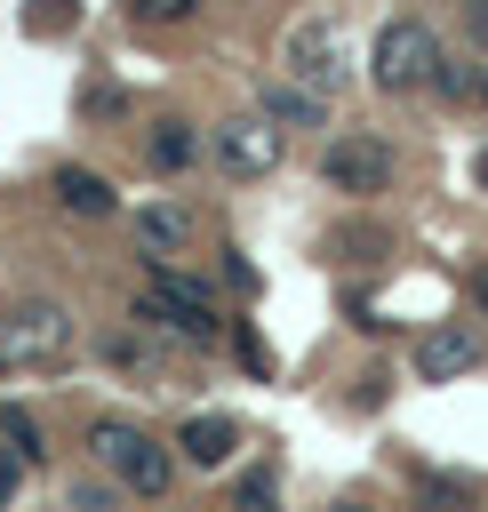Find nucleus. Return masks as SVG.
<instances>
[{
    "label": "nucleus",
    "mask_w": 488,
    "mask_h": 512,
    "mask_svg": "<svg viewBox=\"0 0 488 512\" xmlns=\"http://www.w3.org/2000/svg\"><path fill=\"white\" fill-rule=\"evenodd\" d=\"M136 320L152 336H176V344H216V296L176 272V256H144V296H136Z\"/></svg>",
    "instance_id": "f257e3e1"
},
{
    "label": "nucleus",
    "mask_w": 488,
    "mask_h": 512,
    "mask_svg": "<svg viewBox=\"0 0 488 512\" xmlns=\"http://www.w3.org/2000/svg\"><path fill=\"white\" fill-rule=\"evenodd\" d=\"M280 64H288V88H304L320 104L352 88V48H344V24L336 16H296L288 40H280Z\"/></svg>",
    "instance_id": "f03ea898"
},
{
    "label": "nucleus",
    "mask_w": 488,
    "mask_h": 512,
    "mask_svg": "<svg viewBox=\"0 0 488 512\" xmlns=\"http://www.w3.org/2000/svg\"><path fill=\"white\" fill-rule=\"evenodd\" d=\"M88 456H96L128 496H168V488H176V456H168L144 424H112V416H104V424L88 432Z\"/></svg>",
    "instance_id": "7ed1b4c3"
},
{
    "label": "nucleus",
    "mask_w": 488,
    "mask_h": 512,
    "mask_svg": "<svg viewBox=\"0 0 488 512\" xmlns=\"http://www.w3.org/2000/svg\"><path fill=\"white\" fill-rule=\"evenodd\" d=\"M72 352V312L56 296H24L0 312V368H48Z\"/></svg>",
    "instance_id": "20e7f679"
},
{
    "label": "nucleus",
    "mask_w": 488,
    "mask_h": 512,
    "mask_svg": "<svg viewBox=\"0 0 488 512\" xmlns=\"http://www.w3.org/2000/svg\"><path fill=\"white\" fill-rule=\"evenodd\" d=\"M432 64H440V40H432V24H416V16H392V24L376 32V48H368V80L392 88V96L424 88Z\"/></svg>",
    "instance_id": "39448f33"
},
{
    "label": "nucleus",
    "mask_w": 488,
    "mask_h": 512,
    "mask_svg": "<svg viewBox=\"0 0 488 512\" xmlns=\"http://www.w3.org/2000/svg\"><path fill=\"white\" fill-rule=\"evenodd\" d=\"M280 128L264 120V112H232L224 128H216V160H224V176H272L280 168Z\"/></svg>",
    "instance_id": "423d86ee"
},
{
    "label": "nucleus",
    "mask_w": 488,
    "mask_h": 512,
    "mask_svg": "<svg viewBox=\"0 0 488 512\" xmlns=\"http://www.w3.org/2000/svg\"><path fill=\"white\" fill-rule=\"evenodd\" d=\"M328 184H336V192H384V184H392V144H384V136H344V144H328Z\"/></svg>",
    "instance_id": "0eeeda50"
},
{
    "label": "nucleus",
    "mask_w": 488,
    "mask_h": 512,
    "mask_svg": "<svg viewBox=\"0 0 488 512\" xmlns=\"http://www.w3.org/2000/svg\"><path fill=\"white\" fill-rule=\"evenodd\" d=\"M472 368H480V336L464 320H440V328L416 336V376L424 384H448V376H472Z\"/></svg>",
    "instance_id": "6e6552de"
},
{
    "label": "nucleus",
    "mask_w": 488,
    "mask_h": 512,
    "mask_svg": "<svg viewBox=\"0 0 488 512\" xmlns=\"http://www.w3.org/2000/svg\"><path fill=\"white\" fill-rule=\"evenodd\" d=\"M128 232H136L144 256H176L192 240V208L184 200H144V208H128Z\"/></svg>",
    "instance_id": "1a4fd4ad"
},
{
    "label": "nucleus",
    "mask_w": 488,
    "mask_h": 512,
    "mask_svg": "<svg viewBox=\"0 0 488 512\" xmlns=\"http://www.w3.org/2000/svg\"><path fill=\"white\" fill-rule=\"evenodd\" d=\"M48 192H56L72 216H112V208H120V192H112L96 168H80V160H64V168L48 176Z\"/></svg>",
    "instance_id": "9d476101"
},
{
    "label": "nucleus",
    "mask_w": 488,
    "mask_h": 512,
    "mask_svg": "<svg viewBox=\"0 0 488 512\" xmlns=\"http://www.w3.org/2000/svg\"><path fill=\"white\" fill-rule=\"evenodd\" d=\"M176 448H184V464H200V472H216L232 448H240V424L232 416H192L184 432H176Z\"/></svg>",
    "instance_id": "9b49d317"
},
{
    "label": "nucleus",
    "mask_w": 488,
    "mask_h": 512,
    "mask_svg": "<svg viewBox=\"0 0 488 512\" xmlns=\"http://www.w3.org/2000/svg\"><path fill=\"white\" fill-rule=\"evenodd\" d=\"M144 160H152L160 176H168V168L184 176V168L200 160V128H192V120H152V136H144Z\"/></svg>",
    "instance_id": "f8f14e48"
},
{
    "label": "nucleus",
    "mask_w": 488,
    "mask_h": 512,
    "mask_svg": "<svg viewBox=\"0 0 488 512\" xmlns=\"http://www.w3.org/2000/svg\"><path fill=\"white\" fill-rule=\"evenodd\" d=\"M264 120L288 136V128H320V120H328V104H320V96H304V88H264Z\"/></svg>",
    "instance_id": "ddd939ff"
},
{
    "label": "nucleus",
    "mask_w": 488,
    "mask_h": 512,
    "mask_svg": "<svg viewBox=\"0 0 488 512\" xmlns=\"http://www.w3.org/2000/svg\"><path fill=\"white\" fill-rule=\"evenodd\" d=\"M0 448H16V464H40V456H48V440H40L32 408H0Z\"/></svg>",
    "instance_id": "4468645a"
},
{
    "label": "nucleus",
    "mask_w": 488,
    "mask_h": 512,
    "mask_svg": "<svg viewBox=\"0 0 488 512\" xmlns=\"http://www.w3.org/2000/svg\"><path fill=\"white\" fill-rule=\"evenodd\" d=\"M232 512H280V480H272V464H248V472H240Z\"/></svg>",
    "instance_id": "2eb2a0df"
},
{
    "label": "nucleus",
    "mask_w": 488,
    "mask_h": 512,
    "mask_svg": "<svg viewBox=\"0 0 488 512\" xmlns=\"http://www.w3.org/2000/svg\"><path fill=\"white\" fill-rule=\"evenodd\" d=\"M232 352H240V368H248L256 384H272V344L256 336V320H240V328H232Z\"/></svg>",
    "instance_id": "dca6fc26"
},
{
    "label": "nucleus",
    "mask_w": 488,
    "mask_h": 512,
    "mask_svg": "<svg viewBox=\"0 0 488 512\" xmlns=\"http://www.w3.org/2000/svg\"><path fill=\"white\" fill-rule=\"evenodd\" d=\"M72 24H80L72 0H32V8H24V32H72Z\"/></svg>",
    "instance_id": "f3484780"
},
{
    "label": "nucleus",
    "mask_w": 488,
    "mask_h": 512,
    "mask_svg": "<svg viewBox=\"0 0 488 512\" xmlns=\"http://www.w3.org/2000/svg\"><path fill=\"white\" fill-rule=\"evenodd\" d=\"M192 8H200V0H128V16H136V24H184Z\"/></svg>",
    "instance_id": "a211bd4d"
},
{
    "label": "nucleus",
    "mask_w": 488,
    "mask_h": 512,
    "mask_svg": "<svg viewBox=\"0 0 488 512\" xmlns=\"http://www.w3.org/2000/svg\"><path fill=\"white\" fill-rule=\"evenodd\" d=\"M416 512H472V496L456 488V480H424V504Z\"/></svg>",
    "instance_id": "6ab92c4d"
},
{
    "label": "nucleus",
    "mask_w": 488,
    "mask_h": 512,
    "mask_svg": "<svg viewBox=\"0 0 488 512\" xmlns=\"http://www.w3.org/2000/svg\"><path fill=\"white\" fill-rule=\"evenodd\" d=\"M16 480H24V464H16V448H0V512L16 504Z\"/></svg>",
    "instance_id": "aec40b11"
},
{
    "label": "nucleus",
    "mask_w": 488,
    "mask_h": 512,
    "mask_svg": "<svg viewBox=\"0 0 488 512\" xmlns=\"http://www.w3.org/2000/svg\"><path fill=\"white\" fill-rule=\"evenodd\" d=\"M432 88H440V96H464V64L440 56V64H432Z\"/></svg>",
    "instance_id": "412c9836"
},
{
    "label": "nucleus",
    "mask_w": 488,
    "mask_h": 512,
    "mask_svg": "<svg viewBox=\"0 0 488 512\" xmlns=\"http://www.w3.org/2000/svg\"><path fill=\"white\" fill-rule=\"evenodd\" d=\"M464 32H472V40L488 48V0H464Z\"/></svg>",
    "instance_id": "4be33fe9"
},
{
    "label": "nucleus",
    "mask_w": 488,
    "mask_h": 512,
    "mask_svg": "<svg viewBox=\"0 0 488 512\" xmlns=\"http://www.w3.org/2000/svg\"><path fill=\"white\" fill-rule=\"evenodd\" d=\"M72 512H112V496L104 488H72Z\"/></svg>",
    "instance_id": "5701e85b"
},
{
    "label": "nucleus",
    "mask_w": 488,
    "mask_h": 512,
    "mask_svg": "<svg viewBox=\"0 0 488 512\" xmlns=\"http://www.w3.org/2000/svg\"><path fill=\"white\" fill-rule=\"evenodd\" d=\"M480 184H488V152H480Z\"/></svg>",
    "instance_id": "b1692460"
},
{
    "label": "nucleus",
    "mask_w": 488,
    "mask_h": 512,
    "mask_svg": "<svg viewBox=\"0 0 488 512\" xmlns=\"http://www.w3.org/2000/svg\"><path fill=\"white\" fill-rule=\"evenodd\" d=\"M480 104H488V80H480Z\"/></svg>",
    "instance_id": "393cba45"
},
{
    "label": "nucleus",
    "mask_w": 488,
    "mask_h": 512,
    "mask_svg": "<svg viewBox=\"0 0 488 512\" xmlns=\"http://www.w3.org/2000/svg\"><path fill=\"white\" fill-rule=\"evenodd\" d=\"M344 512H368V504H344Z\"/></svg>",
    "instance_id": "a878e982"
}]
</instances>
